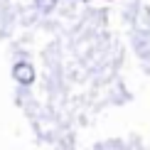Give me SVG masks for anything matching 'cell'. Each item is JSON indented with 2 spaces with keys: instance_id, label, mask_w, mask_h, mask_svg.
Segmentation results:
<instances>
[{
  "instance_id": "obj_2",
  "label": "cell",
  "mask_w": 150,
  "mask_h": 150,
  "mask_svg": "<svg viewBox=\"0 0 150 150\" xmlns=\"http://www.w3.org/2000/svg\"><path fill=\"white\" fill-rule=\"evenodd\" d=\"M35 5H37L40 12H52L57 8V0H35Z\"/></svg>"
},
{
  "instance_id": "obj_1",
  "label": "cell",
  "mask_w": 150,
  "mask_h": 150,
  "mask_svg": "<svg viewBox=\"0 0 150 150\" xmlns=\"http://www.w3.org/2000/svg\"><path fill=\"white\" fill-rule=\"evenodd\" d=\"M12 76L20 81L22 86H30L35 81V69L27 64V62H17V64L12 67Z\"/></svg>"
}]
</instances>
